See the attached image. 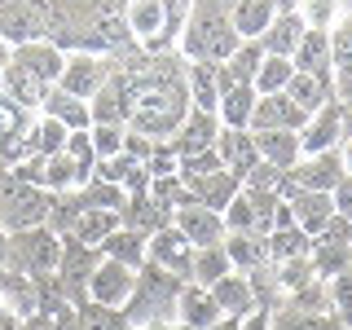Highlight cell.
I'll return each mask as SVG.
<instances>
[{
  "label": "cell",
  "instance_id": "1",
  "mask_svg": "<svg viewBox=\"0 0 352 330\" xmlns=\"http://www.w3.org/2000/svg\"><path fill=\"white\" fill-rule=\"evenodd\" d=\"M234 5L238 0H194L190 18H185V31L176 40V53L185 62H229L238 49V31H234Z\"/></svg>",
  "mask_w": 352,
  "mask_h": 330
},
{
  "label": "cell",
  "instance_id": "2",
  "mask_svg": "<svg viewBox=\"0 0 352 330\" xmlns=\"http://www.w3.org/2000/svg\"><path fill=\"white\" fill-rule=\"evenodd\" d=\"M181 278H172L168 269L159 264H141L137 269V286H132L128 304H124V317L128 326H154V322H176V300H181Z\"/></svg>",
  "mask_w": 352,
  "mask_h": 330
},
{
  "label": "cell",
  "instance_id": "3",
  "mask_svg": "<svg viewBox=\"0 0 352 330\" xmlns=\"http://www.w3.org/2000/svg\"><path fill=\"white\" fill-rule=\"evenodd\" d=\"M62 260V238L49 229H22L9 234V251H5V269L22 273V278H44V273H58Z\"/></svg>",
  "mask_w": 352,
  "mask_h": 330
},
{
  "label": "cell",
  "instance_id": "4",
  "mask_svg": "<svg viewBox=\"0 0 352 330\" xmlns=\"http://www.w3.org/2000/svg\"><path fill=\"white\" fill-rule=\"evenodd\" d=\"M49 203H53V194L22 185L14 172L0 176V225H5V234L40 229L44 220H49Z\"/></svg>",
  "mask_w": 352,
  "mask_h": 330
},
{
  "label": "cell",
  "instance_id": "5",
  "mask_svg": "<svg viewBox=\"0 0 352 330\" xmlns=\"http://www.w3.org/2000/svg\"><path fill=\"white\" fill-rule=\"evenodd\" d=\"M278 207H282L278 194L238 190L220 216H225V229H229V234H256V238H269V234H273V220H278Z\"/></svg>",
  "mask_w": 352,
  "mask_h": 330
},
{
  "label": "cell",
  "instance_id": "6",
  "mask_svg": "<svg viewBox=\"0 0 352 330\" xmlns=\"http://www.w3.org/2000/svg\"><path fill=\"white\" fill-rule=\"evenodd\" d=\"M97 264H102V251H97V247H84V242H75V238H62L58 282H62V291H66V300H71V304H84L88 300V278H93Z\"/></svg>",
  "mask_w": 352,
  "mask_h": 330
},
{
  "label": "cell",
  "instance_id": "7",
  "mask_svg": "<svg viewBox=\"0 0 352 330\" xmlns=\"http://www.w3.org/2000/svg\"><path fill=\"white\" fill-rule=\"evenodd\" d=\"M110 80V66L102 53H66V66H62V80L53 88H62V93L80 97V102H93L97 93L106 88Z\"/></svg>",
  "mask_w": 352,
  "mask_h": 330
},
{
  "label": "cell",
  "instance_id": "8",
  "mask_svg": "<svg viewBox=\"0 0 352 330\" xmlns=\"http://www.w3.org/2000/svg\"><path fill=\"white\" fill-rule=\"evenodd\" d=\"M344 159L339 150H326V154H304L291 172H286V185L291 190H313V194H330L339 181H344Z\"/></svg>",
  "mask_w": 352,
  "mask_h": 330
},
{
  "label": "cell",
  "instance_id": "9",
  "mask_svg": "<svg viewBox=\"0 0 352 330\" xmlns=\"http://www.w3.org/2000/svg\"><path fill=\"white\" fill-rule=\"evenodd\" d=\"M146 260H150V264H159V269H168L172 278L190 282L194 247H190V238H185L176 225H168V229H159V234H150V238H146Z\"/></svg>",
  "mask_w": 352,
  "mask_h": 330
},
{
  "label": "cell",
  "instance_id": "10",
  "mask_svg": "<svg viewBox=\"0 0 352 330\" xmlns=\"http://www.w3.org/2000/svg\"><path fill=\"white\" fill-rule=\"evenodd\" d=\"M132 286H137V273L128 269V264L119 260H106L93 269V278H88V304H106V308H124Z\"/></svg>",
  "mask_w": 352,
  "mask_h": 330
},
{
  "label": "cell",
  "instance_id": "11",
  "mask_svg": "<svg viewBox=\"0 0 352 330\" xmlns=\"http://www.w3.org/2000/svg\"><path fill=\"white\" fill-rule=\"evenodd\" d=\"M339 146H344V106L326 102L300 128V154H326V150H339Z\"/></svg>",
  "mask_w": 352,
  "mask_h": 330
},
{
  "label": "cell",
  "instance_id": "12",
  "mask_svg": "<svg viewBox=\"0 0 352 330\" xmlns=\"http://www.w3.org/2000/svg\"><path fill=\"white\" fill-rule=\"evenodd\" d=\"M172 225L190 238V247H220L225 234H229V229H225V216L212 212V207H203V203L176 207V212H172Z\"/></svg>",
  "mask_w": 352,
  "mask_h": 330
},
{
  "label": "cell",
  "instance_id": "13",
  "mask_svg": "<svg viewBox=\"0 0 352 330\" xmlns=\"http://www.w3.org/2000/svg\"><path fill=\"white\" fill-rule=\"evenodd\" d=\"M291 66L300 75H313L317 84H326L330 93H335V49H330L326 31H304V40H300V49H295Z\"/></svg>",
  "mask_w": 352,
  "mask_h": 330
},
{
  "label": "cell",
  "instance_id": "14",
  "mask_svg": "<svg viewBox=\"0 0 352 330\" xmlns=\"http://www.w3.org/2000/svg\"><path fill=\"white\" fill-rule=\"evenodd\" d=\"M31 124H36V115L22 110L14 97L0 88V154L9 159V168H14L18 159H27V128Z\"/></svg>",
  "mask_w": 352,
  "mask_h": 330
},
{
  "label": "cell",
  "instance_id": "15",
  "mask_svg": "<svg viewBox=\"0 0 352 330\" xmlns=\"http://www.w3.org/2000/svg\"><path fill=\"white\" fill-rule=\"evenodd\" d=\"M304 124H308V115L286 93L256 97V110H251V132H300Z\"/></svg>",
  "mask_w": 352,
  "mask_h": 330
},
{
  "label": "cell",
  "instance_id": "16",
  "mask_svg": "<svg viewBox=\"0 0 352 330\" xmlns=\"http://www.w3.org/2000/svg\"><path fill=\"white\" fill-rule=\"evenodd\" d=\"M286 207H291V220L295 229H304L308 238H317L322 229L335 220V203H330V194H313V190H291L286 185Z\"/></svg>",
  "mask_w": 352,
  "mask_h": 330
},
{
  "label": "cell",
  "instance_id": "17",
  "mask_svg": "<svg viewBox=\"0 0 352 330\" xmlns=\"http://www.w3.org/2000/svg\"><path fill=\"white\" fill-rule=\"evenodd\" d=\"M216 137H220V119L203 115V110H190L185 124L176 128V137H172V150H176V159H194V154H203V150H216Z\"/></svg>",
  "mask_w": 352,
  "mask_h": 330
},
{
  "label": "cell",
  "instance_id": "18",
  "mask_svg": "<svg viewBox=\"0 0 352 330\" xmlns=\"http://www.w3.org/2000/svg\"><path fill=\"white\" fill-rule=\"evenodd\" d=\"M181 185L190 190L194 203L212 207V212H225V207H229V198H234V194L242 190V181H238V176H229L225 168L203 172V176H181Z\"/></svg>",
  "mask_w": 352,
  "mask_h": 330
},
{
  "label": "cell",
  "instance_id": "19",
  "mask_svg": "<svg viewBox=\"0 0 352 330\" xmlns=\"http://www.w3.org/2000/svg\"><path fill=\"white\" fill-rule=\"evenodd\" d=\"M216 154H220V168H225L229 176H238V181L260 163L256 141H251V132H247V128H220V137H216Z\"/></svg>",
  "mask_w": 352,
  "mask_h": 330
},
{
  "label": "cell",
  "instance_id": "20",
  "mask_svg": "<svg viewBox=\"0 0 352 330\" xmlns=\"http://www.w3.org/2000/svg\"><path fill=\"white\" fill-rule=\"evenodd\" d=\"M14 62L22 66V71H31L44 88H53L62 80V66H66V53L62 49H53L49 40H31V44H22V49H14Z\"/></svg>",
  "mask_w": 352,
  "mask_h": 330
},
{
  "label": "cell",
  "instance_id": "21",
  "mask_svg": "<svg viewBox=\"0 0 352 330\" xmlns=\"http://www.w3.org/2000/svg\"><path fill=\"white\" fill-rule=\"evenodd\" d=\"M220 304L212 300V291L207 286H194V282H185L181 286V300H176V322H185L190 330H212L220 322Z\"/></svg>",
  "mask_w": 352,
  "mask_h": 330
},
{
  "label": "cell",
  "instance_id": "22",
  "mask_svg": "<svg viewBox=\"0 0 352 330\" xmlns=\"http://www.w3.org/2000/svg\"><path fill=\"white\" fill-rule=\"evenodd\" d=\"M212 291V300L220 304V313L225 317H251L260 308V300H256V291H251V282H247V273H229V278H220L216 286H207Z\"/></svg>",
  "mask_w": 352,
  "mask_h": 330
},
{
  "label": "cell",
  "instance_id": "23",
  "mask_svg": "<svg viewBox=\"0 0 352 330\" xmlns=\"http://www.w3.org/2000/svg\"><path fill=\"white\" fill-rule=\"evenodd\" d=\"M304 31H308V27L300 22V14H278L269 27H264V36H260L256 44L264 49V58H295Z\"/></svg>",
  "mask_w": 352,
  "mask_h": 330
},
{
  "label": "cell",
  "instance_id": "24",
  "mask_svg": "<svg viewBox=\"0 0 352 330\" xmlns=\"http://www.w3.org/2000/svg\"><path fill=\"white\" fill-rule=\"evenodd\" d=\"M119 216H124V229H132V234H141V238H150V234H159V229L172 225V212L159 207L150 194H128V203H124Z\"/></svg>",
  "mask_w": 352,
  "mask_h": 330
},
{
  "label": "cell",
  "instance_id": "25",
  "mask_svg": "<svg viewBox=\"0 0 352 330\" xmlns=\"http://www.w3.org/2000/svg\"><path fill=\"white\" fill-rule=\"evenodd\" d=\"M40 115L58 119L66 132H88V128H93V110H88V102H80V97H71V93H62V88H49V93H44Z\"/></svg>",
  "mask_w": 352,
  "mask_h": 330
},
{
  "label": "cell",
  "instance_id": "26",
  "mask_svg": "<svg viewBox=\"0 0 352 330\" xmlns=\"http://www.w3.org/2000/svg\"><path fill=\"white\" fill-rule=\"evenodd\" d=\"M185 93H190V110L216 115L220 106V80L212 62H185Z\"/></svg>",
  "mask_w": 352,
  "mask_h": 330
},
{
  "label": "cell",
  "instance_id": "27",
  "mask_svg": "<svg viewBox=\"0 0 352 330\" xmlns=\"http://www.w3.org/2000/svg\"><path fill=\"white\" fill-rule=\"evenodd\" d=\"M124 22H128V31H132V40H137V44L168 36V18H163L159 0H124Z\"/></svg>",
  "mask_w": 352,
  "mask_h": 330
},
{
  "label": "cell",
  "instance_id": "28",
  "mask_svg": "<svg viewBox=\"0 0 352 330\" xmlns=\"http://www.w3.org/2000/svg\"><path fill=\"white\" fill-rule=\"evenodd\" d=\"M251 141H256V154L264 163H273V168L291 172L295 163L304 159L300 154V132H251Z\"/></svg>",
  "mask_w": 352,
  "mask_h": 330
},
{
  "label": "cell",
  "instance_id": "29",
  "mask_svg": "<svg viewBox=\"0 0 352 330\" xmlns=\"http://www.w3.org/2000/svg\"><path fill=\"white\" fill-rule=\"evenodd\" d=\"M119 225H124V216H119V212H106V207H84L80 220H75V229L66 238H75V242H84V247H97V251H102V242L115 234Z\"/></svg>",
  "mask_w": 352,
  "mask_h": 330
},
{
  "label": "cell",
  "instance_id": "30",
  "mask_svg": "<svg viewBox=\"0 0 352 330\" xmlns=\"http://www.w3.org/2000/svg\"><path fill=\"white\" fill-rule=\"evenodd\" d=\"M225 256L234 264V273H256L269 264V242L256 234H225Z\"/></svg>",
  "mask_w": 352,
  "mask_h": 330
},
{
  "label": "cell",
  "instance_id": "31",
  "mask_svg": "<svg viewBox=\"0 0 352 330\" xmlns=\"http://www.w3.org/2000/svg\"><path fill=\"white\" fill-rule=\"evenodd\" d=\"M0 88H5V93L14 97V102H18L22 110H31V115H36V106L44 102V93H49V88H44V84H40L31 71H22V66H18L14 58H9V66L0 71Z\"/></svg>",
  "mask_w": 352,
  "mask_h": 330
},
{
  "label": "cell",
  "instance_id": "32",
  "mask_svg": "<svg viewBox=\"0 0 352 330\" xmlns=\"http://www.w3.org/2000/svg\"><path fill=\"white\" fill-rule=\"evenodd\" d=\"M308 260H313L317 278H322V282H330V278H339L344 269H352V242L313 238V251H308Z\"/></svg>",
  "mask_w": 352,
  "mask_h": 330
},
{
  "label": "cell",
  "instance_id": "33",
  "mask_svg": "<svg viewBox=\"0 0 352 330\" xmlns=\"http://www.w3.org/2000/svg\"><path fill=\"white\" fill-rule=\"evenodd\" d=\"M269 330H344L335 313H300V308H269Z\"/></svg>",
  "mask_w": 352,
  "mask_h": 330
},
{
  "label": "cell",
  "instance_id": "34",
  "mask_svg": "<svg viewBox=\"0 0 352 330\" xmlns=\"http://www.w3.org/2000/svg\"><path fill=\"white\" fill-rule=\"evenodd\" d=\"M234 264L225 256V242L220 247H194V264H190V282L194 286H216L220 278H229Z\"/></svg>",
  "mask_w": 352,
  "mask_h": 330
},
{
  "label": "cell",
  "instance_id": "35",
  "mask_svg": "<svg viewBox=\"0 0 352 330\" xmlns=\"http://www.w3.org/2000/svg\"><path fill=\"white\" fill-rule=\"evenodd\" d=\"M251 110H256V88H229L225 97H220V106H216V119H220V128H247L251 132Z\"/></svg>",
  "mask_w": 352,
  "mask_h": 330
},
{
  "label": "cell",
  "instance_id": "36",
  "mask_svg": "<svg viewBox=\"0 0 352 330\" xmlns=\"http://www.w3.org/2000/svg\"><path fill=\"white\" fill-rule=\"evenodd\" d=\"M66 132L58 119H49V115H40L36 124L27 128V154H40V159H53V154H62L66 150Z\"/></svg>",
  "mask_w": 352,
  "mask_h": 330
},
{
  "label": "cell",
  "instance_id": "37",
  "mask_svg": "<svg viewBox=\"0 0 352 330\" xmlns=\"http://www.w3.org/2000/svg\"><path fill=\"white\" fill-rule=\"evenodd\" d=\"M102 256H106V260H119V264H128V269L137 273L141 264H146V238L119 225L115 234H110V238L102 242Z\"/></svg>",
  "mask_w": 352,
  "mask_h": 330
},
{
  "label": "cell",
  "instance_id": "38",
  "mask_svg": "<svg viewBox=\"0 0 352 330\" xmlns=\"http://www.w3.org/2000/svg\"><path fill=\"white\" fill-rule=\"evenodd\" d=\"M273 18H278V14H273L269 0H238V5H234V31H238V40H260L264 27H269Z\"/></svg>",
  "mask_w": 352,
  "mask_h": 330
},
{
  "label": "cell",
  "instance_id": "39",
  "mask_svg": "<svg viewBox=\"0 0 352 330\" xmlns=\"http://www.w3.org/2000/svg\"><path fill=\"white\" fill-rule=\"evenodd\" d=\"M269 264H282V260H300L313 251V238L304 234V229H295V225H286V229H273L269 238Z\"/></svg>",
  "mask_w": 352,
  "mask_h": 330
},
{
  "label": "cell",
  "instance_id": "40",
  "mask_svg": "<svg viewBox=\"0 0 352 330\" xmlns=\"http://www.w3.org/2000/svg\"><path fill=\"white\" fill-rule=\"evenodd\" d=\"M286 97H291V102L300 106L304 115H317V110H322L326 102H335V93H330L326 84H317L313 75H300V71H295V75H291V84H286Z\"/></svg>",
  "mask_w": 352,
  "mask_h": 330
},
{
  "label": "cell",
  "instance_id": "41",
  "mask_svg": "<svg viewBox=\"0 0 352 330\" xmlns=\"http://www.w3.org/2000/svg\"><path fill=\"white\" fill-rule=\"evenodd\" d=\"M80 185H88L80 172H75V163L62 154H53V159H44V194H71L80 190Z\"/></svg>",
  "mask_w": 352,
  "mask_h": 330
},
{
  "label": "cell",
  "instance_id": "42",
  "mask_svg": "<svg viewBox=\"0 0 352 330\" xmlns=\"http://www.w3.org/2000/svg\"><path fill=\"white\" fill-rule=\"evenodd\" d=\"M295 66L291 58H264L256 80H251V88H256V97H273V93H286V84H291Z\"/></svg>",
  "mask_w": 352,
  "mask_h": 330
},
{
  "label": "cell",
  "instance_id": "43",
  "mask_svg": "<svg viewBox=\"0 0 352 330\" xmlns=\"http://www.w3.org/2000/svg\"><path fill=\"white\" fill-rule=\"evenodd\" d=\"M344 18V0H300V22L308 31H335Z\"/></svg>",
  "mask_w": 352,
  "mask_h": 330
},
{
  "label": "cell",
  "instance_id": "44",
  "mask_svg": "<svg viewBox=\"0 0 352 330\" xmlns=\"http://www.w3.org/2000/svg\"><path fill=\"white\" fill-rule=\"evenodd\" d=\"M273 278H278V291H282V295L300 291V286H308V282H322V278H317V269H313V260H308V256L273 264Z\"/></svg>",
  "mask_w": 352,
  "mask_h": 330
},
{
  "label": "cell",
  "instance_id": "45",
  "mask_svg": "<svg viewBox=\"0 0 352 330\" xmlns=\"http://www.w3.org/2000/svg\"><path fill=\"white\" fill-rule=\"evenodd\" d=\"M80 308V326L84 330H132L128 326V317H124V308H106V304H75Z\"/></svg>",
  "mask_w": 352,
  "mask_h": 330
},
{
  "label": "cell",
  "instance_id": "46",
  "mask_svg": "<svg viewBox=\"0 0 352 330\" xmlns=\"http://www.w3.org/2000/svg\"><path fill=\"white\" fill-rule=\"evenodd\" d=\"M242 190H256V194H286V172L282 168H273V163H256L247 176H242Z\"/></svg>",
  "mask_w": 352,
  "mask_h": 330
},
{
  "label": "cell",
  "instance_id": "47",
  "mask_svg": "<svg viewBox=\"0 0 352 330\" xmlns=\"http://www.w3.org/2000/svg\"><path fill=\"white\" fill-rule=\"evenodd\" d=\"M278 304L300 308V313H330V291H326V282H308V286H300V291L282 295Z\"/></svg>",
  "mask_w": 352,
  "mask_h": 330
},
{
  "label": "cell",
  "instance_id": "48",
  "mask_svg": "<svg viewBox=\"0 0 352 330\" xmlns=\"http://www.w3.org/2000/svg\"><path fill=\"white\" fill-rule=\"evenodd\" d=\"M326 291H330V313L344 322V330H352V269H344L339 278H330Z\"/></svg>",
  "mask_w": 352,
  "mask_h": 330
},
{
  "label": "cell",
  "instance_id": "49",
  "mask_svg": "<svg viewBox=\"0 0 352 330\" xmlns=\"http://www.w3.org/2000/svg\"><path fill=\"white\" fill-rule=\"evenodd\" d=\"M124 132H128V128H119V124H93V128H88V141H93L97 163L124 154Z\"/></svg>",
  "mask_w": 352,
  "mask_h": 330
},
{
  "label": "cell",
  "instance_id": "50",
  "mask_svg": "<svg viewBox=\"0 0 352 330\" xmlns=\"http://www.w3.org/2000/svg\"><path fill=\"white\" fill-rule=\"evenodd\" d=\"M66 159L75 163V172H80L84 181H93L97 154H93V141H88V132H71V137H66Z\"/></svg>",
  "mask_w": 352,
  "mask_h": 330
},
{
  "label": "cell",
  "instance_id": "51",
  "mask_svg": "<svg viewBox=\"0 0 352 330\" xmlns=\"http://www.w3.org/2000/svg\"><path fill=\"white\" fill-rule=\"evenodd\" d=\"M159 5H163V18H168V40H181L185 18H190V5H194V0H159Z\"/></svg>",
  "mask_w": 352,
  "mask_h": 330
},
{
  "label": "cell",
  "instance_id": "52",
  "mask_svg": "<svg viewBox=\"0 0 352 330\" xmlns=\"http://www.w3.org/2000/svg\"><path fill=\"white\" fill-rule=\"evenodd\" d=\"M330 203H335V216L352 220V176H344V181L330 190Z\"/></svg>",
  "mask_w": 352,
  "mask_h": 330
},
{
  "label": "cell",
  "instance_id": "53",
  "mask_svg": "<svg viewBox=\"0 0 352 330\" xmlns=\"http://www.w3.org/2000/svg\"><path fill=\"white\" fill-rule=\"evenodd\" d=\"M53 330H84L80 326V308H75V304L58 308V313H53Z\"/></svg>",
  "mask_w": 352,
  "mask_h": 330
},
{
  "label": "cell",
  "instance_id": "54",
  "mask_svg": "<svg viewBox=\"0 0 352 330\" xmlns=\"http://www.w3.org/2000/svg\"><path fill=\"white\" fill-rule=\"evenodd\" d=\"M238 330H269V308H256L251 317H242Z\"/></svg>",
  "mask_w": 352,
  "mask_h": 330
},
{
  "label": "cell",
  "instance_id": "55",
  "mask_svg": "<svg viewBox=\"0 0 352 330\" xmlns=\"http://www.w3.org/2000/svg\"><path fill=\"white\" fill-rule=\"evenodd\" d=\"M273 14H300V0H269Z\"/></svg>",
  "mask_w": 352,
  "mask_h": 330
},
{
  "label": "cell",
  "instance_id": "56",
  "mask_svg": "<svg viewBox=\"0 0 352 330\" xmlns=\"http://www.w3.org/2000/svg\"><path fill=\"white\" fill-rule=\"evenodd\" d=\"M339 159H344V172L352 176V137L344 141V146H339Z\"/></svg>",
  "mask_w": 352,
  "mask_h": 330
},
{
  "label": "cell",
  "instance_id": "57",
  "mask_svg": "<svg viewBox=\"0 0 352 330\" xmlns=\"http://www.w3.org/2000/svg\"><path fill=\"white\" fill-rule=\"evenodd\" d=\"M22 322H18V317L14 313H9V308H0V330H18Z\"/></svg>",
  "mask_w": 352,
  "mask_h": 330
},
{
  "label": "cell",
  "instance_id": "58",
  "mask_svg": "<svg viewBox=\"0 0 352 330\" xmlns=\"http://www.w3.org/2000/svg\"><path fill=\"white\" fill-rule=\"evenodd\" d=\"M137 330H190L185 322H154V326H137Z\"/></svg>",
  "mask_w": 352,
  "mask_h": 330
},
{
  "label": "cell",
  "instance_id": "59",
  "mask_svg": "<svg viewBox=\"0 0 352 330\" xmlns=\"http://www.w3.org/2000/svg\"><path fill=\"white\" fill-rule=\"evenodd\" d=\"M238 326H242V322H238V317H220V322H216L212 330H238Z\"/></svg>",
  "mask_w": 352,
  "mask_h": 330
},
{
  "label": "cell",
  "instance_id": "60",
  "mask_svg": "<svg viewBox=\"0 0 352 330\" xmlns=\"http://www.w3.org/2000/svg\"><path fill=\"white\" fill-rule=\"evenodd\" d=\"M352 137V106H344V141Z\"/></svg>",
  "mask_w": 352,
  "mask_h": 330
},
{
  "label": "cell",
  "instance_id": "61",
  "mask_svg": "<svg viewBox=\"0 0 352 330\" xmlns=\"http://www.w3.org/2000/svg\"><path fill=\"white\" fill-rule=\"evenodd\" d=\"M9 58H14V49H9V44H0V71L9 66Z\"/></svg>",
  "mask_w": 352,
  "mask_h": 330
},
{
  "label": "cell",
  "instance_id": "62",
  "mask_svg": "<svg viewBox=\"0 0 352 330\" xmlns=\"http://www.w3.org/2000/svg\"><path fill=\"white\" fill-rule=\"evenodd\" d=\"M5 251H9V234H5V225H0V264H5Z\"/></svg>",
  "mask_w": 352,
  "mask_h": 330
}]
</instances>
